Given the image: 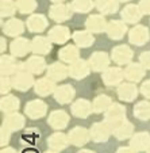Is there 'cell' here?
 I'll return each mask as SVG.
<instances>
[{
  "mask_svg": "<svg viewBox=\"0 0 150 153\" xmlns=\"http://www.w3.org/2000/svg\"><path fill=\"white\" fill-rule=\"evenodd\" d=\"M77 153H95L93 150H89V149H83V150H80V152H77Z\"/></svg>",
  "mask_w": 150,
  "mask_h": 153,
  "instance_id": "51",
  "label": "cell"
},
{
  "mask_svg": "<svg viewBox=\"0 0 150 153\" xmlns=\"http://www.w3.org/2000/svg\"><path fill=\"white\" fill-rule=\"evenodd\" d=\"M68 122H69V115H68L67 111L55 110L50 113L47 123L55 130H62L68 126Z\"/></svg>",
  "mask_w": 150,
  "mask_h": 153,
  "instance_id": "13",
  "label": "cell"
},
{
  "mask_svg": "<svg viewBox=\"0 0 150 153\" xmlns=\"http://www.w3.org/2000/svg\"><path fill=\"white\" fill-rule=\"evenodd\" d=\"M122 19L126 23H138L142 18V14L143 12L141 11L139 6H135V4H127L123 10H122Z\"/></svg>",
  "mask_w": 150,
  "mask_h": 153,
  "instance_id": "20",
  "label": "cell"
},
{
  "mask_svg": "<svg viewBox=\"0 0 150 153\" xmlns=\"http://www.w3.org/2000/svg\"><path fill=\"white\" fill-rule=\"evenodd\" d=\"M10 50L14 57H24L29 54V52H31V42L26 38L19 37L11 42Z\"/></svg>",
  "mask_w": 150,
  "mask_h": 153,
  "instance_id": "11",
  "label": "cell"
},
{
  "mask_svg": "<svg viewBox=\"0 0 150 153\" xmlns=\"http://www.w3.org/2000/svg\"><path fill=\"white\" fill-rule=\"evenodd\" d=\"M11 83L12 87L18 91H27L33 84H35L33 73H30L29 71L24 69L23 62L20 64V69L11 77Z\"/></svg>",
  "mask_w": 150,
  "mask_h": 153,
  "instance_id": "1",
  "label": "cell"
},
{
  "mask_svg": "<svg viewBox=\"0 0 150 153\" xmlns=\"http://www.w3.org/2000/svg\"><path fill=\"white\" fill-rule=\"evenodd\" d=\"M95 6L101 14H114L119 8V0H95Z\"/></svg>",
  "mask_w": 150,
  "mask_h": 153,
  "instance_id": "36",
  "label": "cell"
},
{
  "mask_svg": "<svg viewBox=\"0 0 150 153\" xmlns=\"http://www.w3.org/2000/svg\"><path fill=\"white\" fill-rule=\"evenodd\" d=\"M145 73H146V68L141 62H130L124 68V79H127L129 81H133V83L141 81Z\"/></svg>",
  "mask_w": 150,
  "mask_h": 153,
  "instance_id": "10",
  "label": "cell"
},
{
  "mask_svg": "<svg viewBox=\"0 0 150 153\" xmlns=\"http://www.w3.org/2000/svg\"><path fill=\"white\" fill-rule=\"evenodd\" d=\"M0 41H1V48H0V50L3 52V50H4V48H6V45H4V38H1V39H0Z\"/></svg>",
  "mask_w": 150,
  "mask_h": 153,
  "instance_id": "52",
  "label": "cell"
},
{
  "mask_svg": "<svg viewBox=\"0 0 150 153\" xmlns=\"http://www.w3.org/2000/svg\"><path fill=\"white\" fill-rule=\"evenodd\" d=\"M112 60L119 65H124V64H130L131 58H133V50L127 45H119L112 49V54H111Z\"/></svg>",
  "mask_w": 150,
  "mask_h": 153,
  "instance_id": "12",
  "label": "cell"
},
{
  "mask_svg": "<svg viewBox=\"0 0 150 153\" xmlns=\"http://www.w3.org/2000/svg\"><path fill=\"white\" fill-rule=\"evenodd\" d=\"M24 31V25L22 20L16 19V18H12L8 22H6V25L3 26V33L7 35H11V37H18L19 34Z\"/></svg>",
  "mask_w": 150,
  "mask_h": 153,
  "instance_id": "31",
  "label": "cell"
},
{
  "mask_svg": "<svg viewBox=\"0 0 150 153\" xmlns=\"http://www.w3.org/2000/svg\"><path fill=\"white\" fill-rule=\"evenodd\" d=\"M16 8L20 14H31L37 8L35 0H16Z\"/></svg>",
  "mask_w": 150,
  "mask_h": 153,
  "instance_id": "40",
  "label": "cell"
},
{
  "mask_svg": "<svg viewBox=\"0 0 150 153\" xmlns=\"http://www.w3.org/2000/svg\"><path fill=\"white\" fill-rule=\"evenodd\" d=\"M78 56H80V53H78V49L75 45H65L58 50V57L64 62H75L76 60H78Z\"/></svg>",
  "mask_w": 150,
  "mask_h": 153,
  "instance_id": "32",
  "label": "cell"
},
{
  "mask_svg": "<svg viewBox=\"0 0 150 153\" xmlns=\"http://www.w3.org/2000/svg\"><path fill=\"white\" fill-rule=\"evenodd\" d=\"M119 1H130V0H119Z\"/></svg>",
  "mask_w": 150,
  "mask_h": 153,
  "instance_id": "55",
  "label": "cell"
},
{
  "mask_svg": "<svg viewBox=\"0 0 150 153\" xmlns=\"http://www.w3.org/2000/svg\"><path fill=\"white\" fill-rule=\"evenodd\" d=\"M31 50L37 56H45L52 50V41L46 37L38 35L31 41Z\"/></svg>",
  "mask_w": 150,
  "mask_h": 153,
  "instance_id": "21",
  "label": "cell"
},
{
  "mask_svg": "<svg viewBox=\"0 0 150 153\" xmlns=\"http://www.w3.org/2000/svg\"><path fill=\"white\" fill-rule=\"evenodd\" d=\"M72 12L73 8L72 6H68V4H64V3H55L50 7L49 10V15L53 20L55 22H65V20L70 19L72 16Z\"/></svg>",
  "mask_w": 150,
  "mask_h": 153,
  "instance_id": "4",
  "label": "cell"
},
{
  "mask_svg": "<svg viewBox=\"0 0 150 153\" xmlns=\"http://www.w3.org/2000/svg\"><path fill=\"white\" fill-rule=\"evenodd\" d=\"M47 27V19L41 14H33L27 19V29L33 33H42Z\"/></svg>",
  "mask_w": 150,
  "mask_h": 153,
  "instance_id": "26",
  "label": "cell"
},
{
  "mask_svg": "<svg viewBox=\"0 0 150 153\" xmlns=\"http://www.w3.org/2000/svg\"><path fill=\"white\" fill-rule=\"evenodd\" d=\"M133 133H134V125L129 121H124L123 123H120L118 127L114 129V134L119 140L130 138V137H133Z\"/></svg>",
  "mask_w": 150,
  "mask_h": 153,
  "instance_id": "37",
  "label": "cell"
},
{
  "mask_svg": "<svg viewBox=\"0 0 150 153\" xmlns=\"http://www.w3.org/2000/svg\"><path fill=\"white\" fill-rule=\"evenodd\" d=\"M139 62L143 65L146 69H150V52H143L139 56Z\"/></svg>",
  "mask_w": 150,
  "mask_h": 153,
  "instance_id": "45",
  "label": "cell"
},
{
  "mask_svg": "<svg viewBox=\"0 0 150 153\" xmlns=\"http://www.w3.org/2000/svg\"><path fill=\"white\" fill-rule=\"evenodd\" d=\"M4 126H7L11 131H15V130H20L24 126V117L22 114L12 113V114H7V117L4 118Z\"/></svg>",
  "mask_w": 150,
  "mask_h": 153,
  "instance_id": "33",
  "label": "cell"
},
{
  "mask_svg": "<svg viewBox=\"0 0 150 153\" xmlns=\"http://www.w3.org/2000/svg\"><path fill=\"white\" fill-rule=\"evenodd\" d=\"M75 94H76V91L70 84H64V85H60L55 88L54 99L60 104H67V103H70V102L73 100Z\"/></svg>",
  "mask_w": 150,
  "mask_h": 153,
  "instance_id": "15",
  "label": "cell"
},
{
  "mask_svg": "<svg viewBox=\"0 0 150 153\" xmlns=\"http://www.w3.org/2000/svg\"><path fill=\"white\" fill-rule=\"evenodd\" d=\"M68 75H69V69L62 62H53L47 68V77L52 79L53 81L64 80Z\"/></svg>",
  "mask_w": 150,
  "mask_h": 153,
  "instance_id": "25",
  "label": "cell"
},
{
  "mask_svg": "<svg viewBox=\"0 0 150 153\" xmlns=\"http://www.w3.org/2000/svg\"><path fill=\"white\" fill-rule=\"evenodd\" d=\"M70 110H72V114L75 117L87 118L93 111V107H92V103H91L89 100H87V99H78V100H76L75 103L72 104Z\"/></svg>",
  "mask_w": 150,
  "mask_h": 153,
  "instance_id": "19",
  "label": "cell"
},
{
  "mask_svg": "<svg viewBox=\"0 0 150 153\" xmlns=\"http://www.w3.org/2000/svg\"><path fill=\"white\" fill-rule=\"evenodd\" d=\"M47 111V106L45 102L39 100V99H35V100H31L26 104V108H24V113L29 118L31 119H38L42 118V117L46 114Z\"/></svg>",
  "mask_w": 150,
  "mask_h": 153,
  "instance_id": "8",
  "label": "cell"
},
{
  "mask_svg": "<svg viewBox=\"0 0 150 153\" xmlns=\"http://www.w3.org/2000/svg\"><path fill=\"white\" fill-rule=\"evenodd\" d=\"M126 108L119 103H114L108 110L104 113V121L110 125L112 129L118 127L120 123L126 121Z\"/></svg>",
  "mask_w": 150,
  "mask_h": 153,
  "instance_id": "2",
  "label": "cell"
},
{
  "mask_svg": "<svg viewBox=\"0 0 150 153\" xmlns=\"http://www.w3.org/2000/svg\"><path fill=\"white\" fill-rule=\"evenodd\" d=\"M147 153H150V150H149V152H147Z\"/></svg>",
  "mask_w": 150,
  "mask_h": 153,
  "instance_id": "56",
  "label": "cell"
},
{
  "mask_svg": "<svg viewBox=\"0 0 150 153\" xmlns=\"http://www.w3.org/2000/svg\"><path fill=\"white\" fill-rule=\"evenodd\" d=\"M111 129H112V127L107 123L106 121L96 122V123L92 125V127H91V130H89L91 140L95 142H106L111 136Z\"/></svg>",
  "mask_w": 150,
  "mask_h": 153,
  "instance_id": "3",
  "label": "cell"
},
{
  "mask_svg": "<svg viewBox=\"0 0 150 153\" xmlns=\"http://www.w3.org/2000/svg\"><path fill=\"white\" fill-rule=\"evenodd\" d=\"M10 134H11V130L3 125V126H1V133H0V144L6 145L7 142L10 141Z\"/></svg>",
  "mask_w": 150,
  "mask_h": 153,
  "instance_id": "44",
  "label": "cell"
},
{
  "mask_svg": "<svg viewBox=\"0 0 150 153\" xmlns=\"http://www.w3.org/2000/svg\"><path fill=\"white\" fill-rule=\"evenodd\" d=\"M124 77V71L116 67L107 68L103 72V81L106 85H118Z\"/></svg>",
  "mask_w": 150,
  "mask_h": 153,
  "instance_id": "18",
  "label": "cell"
},
{
  "mask_svg": "<svg viewBox=\"0 0 150 153\" xmlns=\"http://www.w3.org/2000/svg\"><path fill=\"white\" fill-rule=\"evenodd\" d=\"M68 144H69L68 136H65V134L61 133V131H57V133L52 134V136L47 138V145H49V148L52 150H55V152L65 149V148L68 146Z\"/></svg>",
  "mask_w": 150,
  "mask_h": 153,
  "instance_id": "29",
  "label": "cell"
},
{
  "mask_svg": "<svg viewBox=\"0 0 150 153\" xmlns=\"http://www.w3.org/2000/svg\"><path fill=\"white\" fill-rule=\"evenodd\" d=\"M75 43L78 48H89L93 42H95V37H93L92 33H89L88 30H77V31L73 33L72 35Z\"/></svg>",
  "mask_w": 150,
  "mask_h": 153,
  "instance_id": "30",
  "label": "cell"
},
{
  "mask_svg": "<svg viewBox=\"0 0 150 153\" xmlns=\"http://www.w3.org/2000/svg\"><path fill=\"white\" fill-rule=\"evenodd\" d=\"M23 67L30 73L39 75V73H42L45 71L46 62H45V58L41 57V56H31V57L27 58L26 62H23Z\"/></svg>",
  "mask_w": 150,
  "mask_h": 153,
  "instance_id": "22",
  "label": "cell"
},
{
  "mask_svg": "<svg viewBox=\"0 0 150 153\" xmlns=\"http://www.w3.org/2000/svg\"><path fill=\"white\" fill-rule=\"evenodd\" d=\"M89 67L95 72H103L107 68H110V57L104 52H95L88 60Z\"/></svg>",
  "mask_w": 150,
  "mask_h": 153,
  "instance_id": "7",
  "label": "cell"
},
{
  "mask_svg": "<svg viewBox=\"0 0 150 153\" xmlns=\"http://www.w3.org/2000/svg\"><path fill=\"white\" fill-rule=\"evenodd\" d=\"M26 140H27V142H29V144H34L37 140H39V133H38L35 129L27 130V133H24L23 137H22V141H26ZM27 142H26V144H27Z\"/></svg>",
  "mask_w": 150,
  "mask_h": 153,
  "instance_id": "42",
  "label": "cell"
},
{
  "mask_svg": "<svg viewBox=\"0 0 150 153\" xmlns=\"http://www.w3.org/2000/svg\"><path fill=\"white\" fill-rule=\"evenodd\" d=\"M130 146L135 149L137 152L139 150H146L150 148V134L146 131L135 133L130 140Z\"/></svg>",
  "mask_w": 150,
  "mask_h": 153,
  "instance_id": "24",
  "label": "cell"
},
{
  "mask_svg": "<svg viewBox=\"0 0 150 153\" xmlns=\"http://www.w3.org/2000/svg\"><path fill=\"white\" fill-rule=\"evenodd\" d=\"M20 64L22 62H18L16 57H14V56H1V60H0L1 75L3 76L15 75L20 69Z\"/></svg>",
  "mask_w": 150,
  "mask_h": 153,
  "instance_id": "14",
  "label": "cell"
},
{
  "mask_svg": "<svg viewBox=\"0 0 150 153\" xmlns=\"http://www.w3.org/2000/svg\"><path fill=\"white\" fill-rule=\"evenodd\" d=\"M45 153H57L55 150H47V152H45Z\"/></svg>",
  "mask_w": 150,
  "mask_h": 153,
  "instance_id": "54",
  "label": "cell"
},
{
  "mask_svg": "<svg viewBox=\"0 0 150 153\" xmlns=\"http://www.w3.org/2000/svg\"><path fill=\"white\" fill-rule=\"evenodd\" d=\"M68 138H69L70 144L76 145V146H83V145H85L91 140V134L85 127L77 126V127H73L69 131Z\"/></svg>",
  "mask_w": 150,
  "mask_h": 153,
  "instance_id": "9",
  "label": "cell"
},
{
  "mask_svg": "<svg viewBox=\"0 0 150 153\" xmlns=\"http://www.w3.org/2000/svg\"><path fill=\"white\" fill-rule=\"evenodd\" d=\"M127 31V26L126 22H122V20H111L107 25L106 33L107 35L111 38V39H122L124 37Z\"/></svg>",
  "mask_w": 150,
  "mask_h": 153,
  "instance_id": "17",
  "label": "cell"
},
{
  "mask_svg": "<svg viewBox=\"0 0 150 153\" xmlns=\"http://www.w3.org/2000/svg\"><path fill=\"white\" fill-rule=\"evenodd\" d=\"M47 38H49L52 42L62 45V43H65L70 38L69 29H68V27H65V26H61V25H60V26H54L49 31Z\"/></svg>",
  "mask_w": 150,
  "mask_h": 153,
  "instance_id": "23",
  "label": "cell"
},
{
  "mask_svg": "<svg viewBox=\"0 0 150 153\" xmlns=\"http://www.w3.org/2000/svg\"><path fill=\"white\" fill-rule=\"evenodd\" d=\"M112 100L108 95H98L92 102V107H93V113L96 114H100V113H106L111 106H112Z\"/></svg>",
  "mask_w": 150,
  "mask_h": 153,
  "instance_id": "34",
  "label": "cell"
},
{
  "mask_svg": "<svg viewBox=\"0 0 150 153\" xmlns=\"http://www.w3.org/2000/svg\"><path fill=\"white\" fill-rule=\"evenodd\" d=\"M141 92L146 99H150V79L143 81L141 85Z\"/></svg>",
  "mask_w": 150,
  "mask_h": 153,
  "instance_id": "46",
  "label": "cell"
},
{
  "mask_svg": "<svg viewBox=\"0 0 150 153\" xmlns=\"http://www.w3.org/2000/svg\"><path fill=\"white\" fill-rule=\"evenodd\" d=\"M138 95V88L131 83H124L120 84L118 88V96L120 100L123 102H133L137 99Z\"/></svg>",
  "mask_w": 150,
  "mask_h": 153,
  "instance_id": "27",
  "label": "cell"
},
{
  "mask_svg": "<svg viewBox=\"0 0 150 153\" xmlns=\"http://www.w3.org/2000/svg\"><path fill=\"white\" fill-rule=\"evenodd\" d=\"M70 6H72L73 11L80 12V14H87V12L92 11V8L95 7V0H73Z\"/></svg>",
  "mask_w": 150,
  "mask_h": 153,
  "instance_id": "39",
  "label": "cell"
},
{
  "mask_svg": "<svg viewBox=\"0 0 150 153\" xmlns=\"http://www.w3.org/2000/svg\"><path fill=\"white\" fill-rule=\"evenodd\" d=\"M138 6L143 14H150V0H141Z\"/></svg>",
  "mask_w": 150,
  "mask_h": 153,
  "instance_id": "47",
  "label": "cell"
},
{
  "mask_svg": "<svg viewBox=\"0 0 150 153\" xmlns=\"http://www.w3.org/2000/svg\"><path fill=\"white\" fill-rule=\"evenodd\" d=\"M12 88V83H11V79H8L7 76H3L1 80H0V92L3 94H7L10 90Z\"/></svg>",
  "mask_w": 150,
  "mask_h": 153,
  "instance_id": "43",
  "label": "cell"
},
{
  "mask_svg": "<svg viewBox=\"0 0 150 153\" xmlns=\"http://www.w3.org/2000/svg\"><path fill=\"white\" fill-rule=\"evenodd\" d=\"M0 10H1V16H11L16 12V1L14 0H1L0 3Z\"/></svg>",
  "mask_w": 150,
  "mask_h": 153,
  "instance_id": "41",
  "label": "cell"
},
{
  "mask_svg": "<svg viewBox=\"0 0 150 153\" xmlns=\"http://www.w3.org/2000/svg\"><path fill=\"white\" fill-rule=\"evenodd\" d=\"M34 87H35V92L39 96L49 95V94L54 92L55 88H57V87H55V81H53L52 79H49V77L39 79L38 81H35Z\"/></svg>",
  "mask_w": 150,
  "mask_h": 153,
  "instance_id": "28",
  "label": "cell"
},
{
  "mask_svg": "<svg viewBox=\"0 0 150 153\" xmlns=\"http://www.w3.org/2000/svg\"><path fill=\"white\" fill-rule=\"evenodd\" d=\"M150 39V33L147 27L141 26V25H135L129 33V41L137 46H143L145 43Z\"/></svg>",
  "mask_w": 150,
  "mask_h": 153,
  "instance_id": "5",
  "label": "cell"
},
{
  "mask_svg": "<svg viewBox=\"0 0 150 153\" xmlns=\"http://www.w3.org/2000/svg\"><path fill=\"white\" fill-rule=\"evenodd\" d=\"M134 117L139 121H147L150 119V102L142 100L138 102L134 107Z\"/></svg>",
  "mask_w": 150,
  "mask_h": 153,
  "instance_id": "38",
  "label": "cell"
},
{
  "mask_svg": "<svg viewBox=\"0 0 150 153\" xmlns=\"http://www.w3.org/2000/svg\"><path fill=\"white\" fill-rule=\"evenodd\" d=\"M68 69H69V76L76 80H81V79L87 77L91 72L89 62H87L85 60H80V58L70 64V67Z\"/></svg>",
  "mask_w": 150,
  "mask_h": 153,
  "instance_id": "6",
  "label": "cell"
},
{
  "mask_svg": "<svg viewBox=\"0 0 150 153\" xmlns=\"http://www.w3.org/2000/svg\"><path fill=\"white\" fill-rule=\"evenodd\" d=\"M52 1H53V3H62V1H64V0H52Z\"/></svg>",
  "mask_w": 150,
  "mask_h": 153,
  "instance_id": "53",
  "label": "cell"
},
{
  "mask_svg": "<svg viewBox=\"0 0 150 153\" xmlns=\"http://www.w3.org/2000/svg\"><path fill=\"white\" fill-rule=\"evenodd\" d=\"M0 108L6 114L16 113V110L19 108V99L14 95L3 96L1 100H0Z\"/></svg>",
  "mask_w": 150,
  "mask_h": 153,
  "instance_id": "35",
  "label": "cell"
},
{
  "mask_svg": "<svg viewBox=\"0 0 150 153\" xmlns=\"http://www.w3.org/2000/svg\"><path fill=\"white\" fill-rule=\"evenodd\" d=\"M116 153H137V150L133 149L131 146H123V148H119Z\"/></svg>",
  "mask_w": 150,
  "mask_h": 153,
  "instance_id": "48",
  "label": "cell"
},
{
  "mask_svg": "<svg viewBox=\"0 0 150 153\" xmlns=\"http://www.w3.org/2000/svg\"><path fill=\"white\" fill-rule=\"evenodd\" d=\"M22 153H39L35 148H33V146H30V148H27V149H23L22 150Z\"/></svg>",
  "mask_w": 150,
  "mask_h": 153,
  "instance_id": "49",
  "label": "cell"
},
{
  "mask_svg": "<svg viewBox=\"0 0 150 153\" xmlns=\"http://www.w3.org/2000/svg\"><path fill=\"white\" fill-rule=\"evenodd\" d=\"M107 20L104 19L103 15H91L87 20H85V27L89 33L92 34H98V33H103L107 29Z\"/></svg>",
  "mask_w": 150,
  "mask_h": 153,
  "instance_id": "16",
  "label": "cell"
},
{
  "mask_svg": "<svg viewBox=\"0 0 150 153\" xmlns=\"http://www.w3.org/2000/svg\"><path fill=\"white\" fill-rule=\"evenodd\" d=\"M1 153H16V152H15L12 148H6V149L1 150Z\"/></svg>",
  "mask_w": 150,
  "mask_h": 153,
  "instance_id": "50",
  "label": "cell"
}]
</instances>
